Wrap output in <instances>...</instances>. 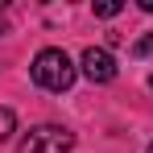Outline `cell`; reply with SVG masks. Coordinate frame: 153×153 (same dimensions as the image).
Instances as JSON below:
<instances>
[{
  "mask_svg": "<svg viewBox=\"0 0 153 153\" xmlns=\"http://www.w3.org/2000/svg\"><path fill=\"white\" fill-rule=\"evenodd\" d=\"M75 62L66 58V50H42L33 58V83L37 87H46V91H66L71 83H75Z\"/></svg>",
  "mask_w": 153,
  "mask_h": 153,
  "instance_id": "1",
  "label": "cell"
},
{
  "mask_svg": "<svg viewBox=\"0 0 153 153\" xmlns=\"http://www.w3.org/2000/svg\"><path fill=\"white\" fill-rule=\"evenodd\" d=\"M71 145H75V132H66L58 124H37L21 137L17 153H71Z\"/></svg>",
  "mask_w": 153,
  "mask_h": 153,
  "instance_id": "2",
  "label": "cell"
},
{
  "mask_svg": "<svg viewBox=\"0 0 153 153\" xmlns=\"http://www.w3.org/2000/svg\"><path fill=\"white\" fill-rule=\"evenodd\" d=\"M79 66H83V75L91 79V83H112V79H116V58H112L108 50H95V46L83 50Z\"/></svg>",
  "mask_w": 153,
  "mask_h": 153,
  "instance_id": "3",
  "label": "cell"
},
{
  "mask_svg": "<svg viewBox=\"0 0 153 153\" xmlns=\"http://www.w3.org/2000/svg\"><path fill=\"white\" fill-rule=\"evenodd\" d=\"M13 128H17V116H13L8 108H0V141H8V137H13Z\"/></svg>",
  "mask_w": 153,
  "mask_h": 153,
  "instance_id": "4",
  "label": "cell"
},
{
  "mask_svg": "<svg viewBox=\"0 0 153 153\" xmlns=\"http://www.w3.org/2000/svg\"><path fill=\"white\" fill-rule=\"evenodd\" d=\"M120 8H124L120 0H100V4H95V17H116Z\"/></svg>",
  "mask_w": 153,
  "mask_h": 153,
  "instance_id": "5",
  "label": "cell"
},
{
  "mask_svg": "<svg viewBox=\"0 0 153 153\" xmlns=\"http://www.w3.org/2000/svg\"><path fill=\"white\" fill-rule=\"evenodd\" d=\"M132 54H137V58H149V54H153V33H145V37L137 42V50H132Z\"/></svg>",
  "mask_w": 153,
  "mask_h": 153,
  "instance_id": "6",
  "label": "cell"
},
{
  "mask_svg": "<svg viewBox=\"0 0 153 153\" xmlns=\"http://www.w3.org/2000/svg\"><path fill=\"white\" fill-rule=\"evenodd\" d=\"M141 8H145V13H153V0H141Z\"/></svg>",
  "mask_w": 153,
  "mask_h": 153,
  "instance_id": "7",
  "label": "cell"
},
{
  "mask_svg": "<svg viewBox=\"0 0 153 153\" xmlns=\"http://www.w3.org/2000/svg\"><path fill=\"white\" fill-rule=\"evenodd\" d=\"M0 33H4V21H0Z\"/></svg>",
  "mask_w": 153,
  "mask_h": 153,
  "instance_id": "8",
  "label": "cell"
},
{
  "mask_svg": "<svg viewBox=\"0 0 153 153\" xmlns=\"http://www.w3.org/2000/svg\"><path fill=\"white\" fill-rule=\"evenodd\" d=\"M149 87H153V79H149Z\"/></svg>",
  "mask_w": 153,
  "mask_h": 153,
  "instance_id": "9",
  "label": "cell"
},
{
  "mask_svg": "<svg viewBox=\"0 0 153 153\" xmlns=\"http://www.w3.org/2000/svg\"><path fill=\"white\" fill-rule=\"evenodd\" d=\"M149 153H153V145H149Z\"/></svg>",
  "mask_w": 153,
  "mask_h": 153,
  "instance_id": "10",
  "label": "cell"
}]
</instances>
